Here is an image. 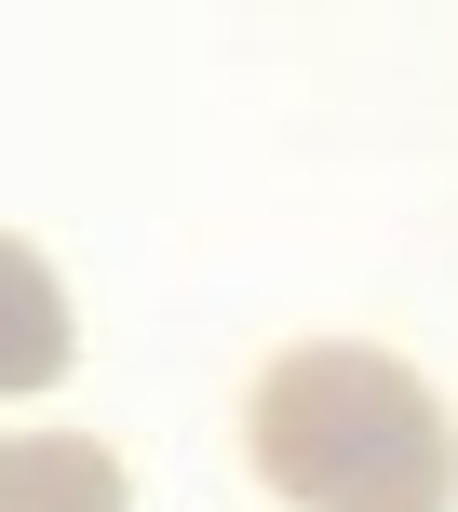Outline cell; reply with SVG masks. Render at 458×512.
I'll list each match as a JSON object with an SVG mask.
<instances>
[{
	"mask_svg": "<svg viewBox=\"0 0 458 512\" xmlns=\"http://www.w3.org/2000/svg\"><path fill=\"white\" fill-rule=\"evenodd\" d=\"M243 445L297 512H458V432L432 378L364 337H310L256 378Z\"/></svg>",
	"mask_w": 458,
	"mask_h": 512,
	"instance_id": "6da1fadb",
	"label": "cell"
},
{
	"mask_svg": "<svg viewBox=\"0 0 458 512\" xmlns=\"http://www.w3.org/2000/svg\"><path fill=\"white\" fill-rule=\"evenodd\" d=\"M68 351H81L68 283L41 270V243L0 230V391H54V378H68Z\"/></svg>",
	"mask_w": 458,
	"mask_h": 512,
	"instance_id": "7a4b0ae2",
	"label": "cell"
},
{
	"mask_svg": "<svg viewBox=\"0 0 458 512\" xmlns=\"http://www.w3.org/2000/svg\"><path fill=\"white\" fill-rule=\"evenodd\" d=\"M0 512H122V459L95 432H0Z\"/></svg>",
	"mask_w": 458,
	"mask_h": 512,
	"instance_id": "3957f363",
	"label": "cell"
}]
</instances>
